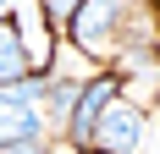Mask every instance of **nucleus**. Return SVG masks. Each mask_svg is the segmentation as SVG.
Returning a JSON list of instances; mask_svg holds the SVG:
<instances>
[{
	"instance_id": "nucleus-1",
	"label": "nucleus",
	"mask_w": 160,
	"mask_h": 154,
	"mask_svg": "<svg viewBox=\"0 0 160 154\" xmlns=\"http://www.w3.org/2000/svg\"><path fill=\"white\" fill-rule=\"evenodd\" d=\"M44 88L50 77H22V83H0V149L11 143H39L44 132Z\"/></svg>"
},
{
	"instance_id": "nucleus-3",
	"label": "nucleus",
	"mask_w": 160,
	"mask_h": 154,
	"mask_svg": "<svg viewBox=\"0 0 160 154\" xmlns=\"http://www.w3.org/2000/svg\"><path fill=\"white\" fill-rule=\"evenodd\" d=\"M122 99V83H116L111 72L105 77H94V83H83V99H78V110H72V121H66V138L78 143L83 154L94 149V132H99V121L111 116V105Z\"/></svg>"
},
{
	"instance_id": "nucleus-7",
	"label": "nucleus",
	"mask_w": 160,
	"mask_h": 154,
	"mask_svg": "<svg viewBox=\"0 0 160 154\" xmlns=\"http://www.w3.org/2000/svg\"><path fill=\"white\" fill-rule=\"evenodd\" d=\"M83 6H88V0H39V11H44L50 28H72V17H78Z\"/></svg>"
},
{
	"instance_id": "nucleus-4",
	"label": "nucleus",
	"mask_w": 160,
	"mask_h": 154,
	"mask_svg": "<svg viewBox=\"0 0 160 154\" xmlns=\"http://www.w3.org/2000/svg\"><path fill=\"white\" fill-rule=\"evenodd\" d=\"M138 132H144V110L127 105V99H116L111 116L99 121L94 149H88V154H138Z\"/></svg>"
},
{
	"instance_id": "nucleus-6",
	"label": "nucleus",
	"mask_w": 160,
	"mask_h": 154,
	"mask_svg": "<svg viewBox=\"0 0 160 154\" xmlns=\"http://www.w3.org/2000/svg\"><path fill=\"white\" fill-rule=\"evenodd\" d=\"M78 99H83V83H72V77H50V88H44V110H50V116L72 121Z\"/></svg>"
},
{
	"instance_id": "nucleus-8",
	"label": "nucleus",
	"mask_w": 160,
	"mask_h": 154,
	"mask_svg": "<svg viewBox=\"0 0 160 154\" xmlns=\"http://www.w3.org/2000/svg\"><path fill=\"white\" fill-rule=\"evenodd\" d=\"M0 154H50L44 143H11V149H0Z\"/></svg>"
},
{
	"instance_id": "nucleus-5",
	"label": "nucleus",
	"mask_w": 160,
	"mask_h": 154,
	"mask_svg": "<svg viewBox=\"0 0 160 154\" xmlns=\"http://www.w3.org/2000/svg\"><path fill=\"white\" fill-rule=\"evenodd\" d=\"M28 77V50H22V33H17L11 17H0V83H22Z\"/></svg>"
},
{
	"instance_id": "nucleus-9",
	"label": "nucleus",
	"mask_w": 160,
	"mask_h": 154,
	"mask_svg": "<svg viewBox=\"0 0 160 154\" xmlns=\"http://www.w3.org/2000/svg\"><path fill=\"white\" fill-rule=\"evenodd\" d=\"M6 6H11V0H0V17H6Z\"/></svg>"
},
{
	"instance_id": "nucleus-2",
	"label": "nucleus",
	"mask_w": 160,
	"mask_h": 154,
	"mask_svg": "<svg viewBox=\"0 0 160 154\" xmlns=\"http://www.w3.org/2000/svg\"><path fill=\"white\" fill-rule=\"evenodd\" d=\"M132 17V0H88L78 17H72V44L83 50V55H111L116 44H122V28H127Z\"/></svg>"
}]
</instances>
